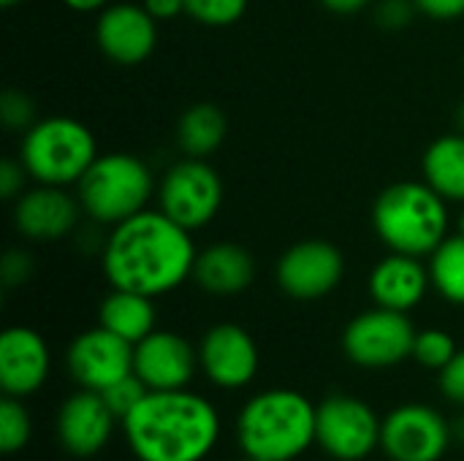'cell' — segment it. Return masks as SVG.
I'll return each mask as SVG.
<instances>
[{"label": "cell", "mask_w": 464, "mask_h": 461, "mask_svg": "<svg viewBox=\"0 0 464 461\" xmlns=\"http://www.w3.org/2000/svg\"><path fill=\"white\" fill-rule=\"evenodd\" d=\"M147 386L136 378V372L133 375H128V378H122V380H117L114 386H109L106 391H101V397L106 399V405H109V410L117 416V421H122L128 413H133V408L147 397Z\"/></svg>", "instance_id": "83f0119b"}, {"label": "cell", "mask_w": 464, "mask_h": 461, "mask_svg": "<svg viewBox=\"0 0 464 461\" xmlns=\"http://www.w3.org/2000/svg\"><path fill=\"white\" fill-rule=\"evenodd\" d=\"M381 418L351 394L326 397L315 410V443L337 461L367 459L381 448Z\"/></svg>", "instance_id": "ba28073f"}, {"label": "cell", "mask_w": 464, "mask_h": 461, "mask_svg": "<svg viewBox=\"0 0 464 461\" xmlns=\"http://www.w3.org/2000/svg\"><path fill=\"white\" fill-rule=\"evenodd\" d=\"M430 280L435 291L451 302L464 304V236H446L430 255Z\"/></svg>", "instance_id": "cb8c5ba5"}, {"label": "cell", "mask_w": 464, "mask_h": 461, "mask_svg": "<svg viewBox=\"0 0 464 461\" xmlns=\"http://www.w3.org/2000/svg\"><path fill=\"white\" fill-rule=\"evenodd\" d=\"M416 8L432 19H457L464 16V0H413Z\"/></svg>", "instance_id": "836d02e7"}, {"label": "cell", "mask_w": 464, "mask_h": 461, "mask_svg": "<svg viewBox=\"0 0 464 461\" xmlns=\"http://www.w3.org/2000/svg\"><path fill=\"white\" fill-rule=\"evenodd\" d=\"M82 204L57 185H38L14 201V226L24 239L57 242L79 223Z\"/></svg>", "instance_id": "ac0fdd59"}, {"label": "cell", "mask_w": 464, "mask_h": 461, "mask_svg": "<svg viewBox=\"0 0 464 461\" xmlns=\"http://www.w3.org/2000/svg\"><path fill=\"white\" fill-rule=\"evenodd\" d=\"M152 196V174L144 160L128 152L98 155L76 182L82 212L103 226H117L141 209Z\"/></svg>", "instance_id": "5b68a950"}, {"label": "cell", "mask_w": 464, "mask_h": 461, "mask_svg": "<svg viewBox=\"0 0 464 461\" xmlns=\"http://www.w3.org/2000/svg\"><path fill=\"white\" fill-rule=\"evenodd\" d=\"M27 168L22 166V160H3L0 166V196L5 201H16L24 193V179H27Z\"/></svg>", "instance_id": "d6a6232c"}, {"label": "cell", "mask_w": 464, "mask_h": 461, "mask_svg": "<svg viewBox=\"0 0 464 461\" xmlns=\"http://www.w3.org/2000/svg\"><path fill=\"white\" fill-rule=\"evenodd\" d=\"M416 334L408 312L375 307L345 326L343 351L362 370H389L413 356Z\"/></svg>", "instance_id": "52a82bcc"}, {"label": "cell", "mask_w": 464, "mask_h": 461, "mask_svg": "<svg viewBox=\"0 0 464 461\" xmlns=\"http://www.w3.org/2000/svg\"><path fill=\"white\" fill-rule=\"evenodd\" d=\"M416 3L413 0H381L378 3V11H375V19L381 27L386 30H402L411 24L413 14H416Z\"/></svg>", "instance_id": "f546056e"}, {"label": "cell", "mask_w": 464, "mask_h": 461, "mask_svg": "<svg viewBox=\"0 0 464 461\" xmlns=\"http://www.w3.org/2000/svg\"><path fill=\"white\" fill-rule=\"evenodd\" d=\"M63 3L73 11H103L109 5V0H63Z\"/></svg>", "instance_id": "8d00e7d4"}, {"label": "cell", "mask_w": 464, "mask_h": 461, "mask_svg": "<svg viewBox=\"0 0 464 461\" xmlns=\"http://www.w3.org/2000/svg\"><path fill=\"white\" fill-rule=\"evenodd\" d=\"M95 41L109 60L120 65H139L158 43V19L144 5H106L95 24Z\"/></svg>", "instance_id": "2e32d148"}, {"label": "cell", "mask_w": 464, "mask_h": 461, "mask_svg": "<svg viewBox=\"0 0 464 461\" xmlns=\"http://www.w3.org/2000/svg\"><path fill=\"white\" fill-rule=\"evenodd\" d=\"M198 353L174 331H152L133 345V372L150 391L188 389L196 375Z\"/></svg>", "instance_id": "9a60e30c"}, {"label": "cell", "mask_w": 464, "mask_h": 461, "mask_svg": "<svg viewBox=\"0 0 464 461\" xmlns=\"http://www.w3.org/2000/svg\"><path fill=\"white\" fill-rule=\"evenodd\" d=\"M247 461H258V459H247Z\"/></svg>", "instance_id": "b9f144b4"}, {"label": "cell", "mask_w": 464, "mask_h": 461, "mask_svg": "<svg viewBox=\"0 0 464 461\" xmlns=\"http://www.w3.org/2000/svg\"><path fill=\"white\" fill-rule=\"evenodd\" d=\"M367 285L378 307L411 312L413 307L421 304L432 280H430V266H424L416 255L392 253L375 264Z\"/></svg>", "instance_id": "d6986e66"}, {"label": "cell", "mask_w": 464, "mask_h": 461, "mask_svg": "<svg viewBox=\"0 0 464 461\" xmlns=\"http://www.w3.org/2000/svg\"><path fill=\"white\" fill-rule=\"evenodd\" d=\"M30 435H33V421H30V413L24 410L22 399L3 397V402H0V451L5 456L22 451L30 443Z\"/></svg>", "instance_id": "d4e9b609"}, {"label": "cell", "mask_w": 464, "mask_h": 461, "mask_svg": "<svg viewBox=\"0 0 464 461\" xmlns=\"http://www.w3.org/2000/svg\"><path fill=\"white\" fill-rule=\"evenodd\" d=\"M424 182L435 187L446 201L464 204V133L435 139L421 160Z\"/></svg>", "instance_id": "7402d4cb"}, {"label": "cell", "mask_w": 464, "mask_h": 461, "mask_svg": "<svg viewBox=\"0 0 464 461\" xmlns=\"http://www.w3.org/2000/svg\"><path fill=\"white\" fill-rule=\"evenodd\" d=\"M459 234L464 236V209H462V215H459Z\"/></svg>", "instance_id": "60d3db41"}, {"label": "cell", "mask_w": 464, "mask_h": 461, "mask_svg": "<svg viewBox=\"0 0 464 461\" xmlns=\"http://www.w3.org/2000/svg\"><path fill=\"white\" fill-rule=\"evenodd\" d=\"M0 3H3L5 8H11V5H16V3H22V0H0Z\"/></svg>", "instance_id": "ab89813d"}, {"label": "cell", "mask_w": 464, "mask_h": 461, "mask_svg": "<svg viewBox=\"0 0 464 461\" xmlns=\"http://www.w3.org/2000/svg\"><path fill=\"white\" fill-rule=\"evenodd\" d=\"M160 212L188 231H198L215 220L223 206L220 174L201 158L174 163L160 179Z\"/></svg>", "instance_id": "9c48e42d"}, {"label": "cell", "mask_w": 464, "mask_h": 461, "mask_svg": "<svg viewBox=\"0 0 464 461\" xmlns=\"http://www.w3.org/2000/svg\"><path fill=\"white\" fill-rule=\"evenodd\" d=\"M196 266L190 231L166 212L141 209L139 215L111 226L103 245V274L111 288L163 296L179 288Z\"/></svg>", "instance_id": "6da1fadb"}, {"label": "cell", "mask_w": 464, "mask_h": 461, "mask_svg": "<svg viewBox=\"0 0 464 461\" xmlns=\"http://www.w3.org/2000/svg\"><path fill=\"white\" fill-rule=\"evenodd\" d=\"M68 372L79 389L101 394L133 375V345L103 326L87 329L68 348Z\"/></svg>", "instance_id": "7c38bea8"}, {"label": "cell", "mask_w": 464, "mask_h": 461, "mask_svg": "<svg viewBox=\"0 0 464 461\" xmlns=\"http://www.w3.org/2000/svg\"><path fill=\"white\" fill-rule=\"evenodd\" d=\"M98 158L87 125L71 117H46L24 130L19 160L38 185H76Z\"/></svg>", "instance_id": "8992f818"}, {"label": "cell", "mask_w": 464, "mask_h": 461, "mask_svg": "<svg viewBox=\"0 0 464 461\" xmlns=\"http://www.w3.org/2000/svg\"><path fill=\"white\" fill-rule=\"evenodd\" d=\"M98 326L109 329L111 334L122 337L125 342L136 345L147 334L155 331V304L152 296L111 288V293L101 302Z\"/></svg>", "instance_id": "44dd1931"}, {"label": "cell", "mask_w": 464, "mask_h": 461, "mask_svg": "<svg viewBox=\"0 0 464 461\" xmlns=\"http://www.w3.org/2000/svg\"><path fill=\"white\" fill-rule=\"evenodd\" d=\"M52 370L46 340L27 326H11L0 334V389L5 397L24 399L35 394Z\"/></svg>", "instance_id": "e0dca14e"}, {"label": "cell", "mask_w": 464, "mask_h": 461, "mask_svg": "<svg viewBox=\"0 0 464 461\" xmlns=\"http://www.w3.org/2000/svg\"><path fill=\"white\" fill-rule=\"evenodd\" d=\"M258 345L237 323L212 326L198 345V367L218 389L237 391L258 375Z\"/></svg>", "instance_id": "4fadbf2b"}, {"label": "cell", "mask_w": 464, "mask_h": 461, "mask_svg": "<svg viewBox=\"0 0 464 461\" xmlns=\"http://www.w3.org/2000/svg\"><path fill=\"white\" fill-rule=\"evenodd\" d=\"M33 114H35L33 101L24 92H19V90H5L3 92V98H0V117H3V122L8 128L27 130L33 125Z\"/></svg>", "instance_id": "f1b7e54d"}, {"label": "cell", "mask_w": 464, "mask_h": 461, "mask_svg": "<svg viewBox=\"0 0 464 461\" xmlns=\"http://www.w3.org/2000/svg\"><path fill=\"white\" fill-rule=\"evenodd\" d=\"M459 353L457 348V340L443 331V329H424L416 334V342H413V359L424 367V370H435V372H443L451 359Z\"/></svg>", "instance_id": "484cf974"}, {"label": "cell", "mask_w": 464, "mask_h": 461, "mask_svg": "<svg viewBox=\"0 0 464 461\" xmlns=\"http://www.w3.org/2000/svg\"><path fill=\"white\" fill-rule=\"evenodd\" d=\"M457 125H459V133H464V103L459 106V111H457Z\"/></svg>", "instance_id": "f35d334b"}, {"label": "cell", "mask_w": 464, "mask_h": 461, "mask_svg": "<svg viewBox=\"0 0 464 461\" xmlns=\"http://www.w3.org/2000/svg\"><path fill=\"white\" fill-rule=\"evenodd\" d=\"M30 272H33V261H30V255L22 253V250H8V253L3 255V261H0V277H3V283H5L8 288L27 283Z\"/></svg>", "instance_id": "1f68e13d"}, {"label": "cell", "mask_w": 464, "mask_h": 461, "mask_svg": "<svg viewBox=\"0 0 464 461\" xmlns=\"http://www.w3.org/2000/svg\"><path fill=\"white\" fill-rule=\"evenodd\" d=\"M451 424L430 405H400L381 424V451L392 461H440L451 446Z\"/></svg>", "instance_id": "30bf717a"}, {"label": "cell", "mask_w": 464, "mask_h": 461, "mask_svg": "<svg viewBox=\"0 0 464 461\" xmlns=\"http://www.w3.org/2000/svg\"><path fill=\"white\" fill-rule=\"evenodd\" d=\"M114 424L117 416L109 410L106 399L98 391L79 389L60 405L54 432L63 451L87 459L106 448V443L114 435Z\"/></svg>", "instance_id": "5bb4252c"}, {"label": "cell", "mask_w": 464, "mask_h": 461, "mask_svg": "<svg viewBox=\"0 0 464 461\" xmlns=\"http://www.w3.org/2000/svg\"><path fill=\"white\" fill-rule=\"evenodd\" d=\"M440 391L449 402L464 408V351H459L451 364L440 372Z\"/></svg>", "instance_id": "4dcf8cb0"}, {"label": "cell", "mask_w": 464, "mask_h": 461, "mask_svg": "<svg viewBox=\"0 0 464 461\" xmlns=\"http://www.w3.org/2000/svg\"><path fill=\"white\" fill-rule=\"evenodd\" d=\"M372 226L392 253L432 255L449 236L446 198L427 182H394L375 198Z\"/></svg>", "instance_id": "277c9868"}, {"label": "cell", "mask_w": 464, "mask_h": 461, "mask_svg": "<svg viewBox=\"0 0 464 461\" xmlns=\"http://www.w3.org/2000/svg\"><path fill=\"white\" fill-rule=\"evenodd\" d=\"M451 432H454V437H459V440H464V418H459L454 427H451Z\"/></svg>", "instance_id": "74e56055"}, {"label": "cell", "mask_w": 464, "mask_h": 461, "mask_svg": "<svg viewBox=\"0 0 464 461\" xmlns=\"http://www.w3.org/2000/svg\"><path fill=\"white\" fill-rule=\"evenodd\" d=\"M141 5L160 22V19H174L185 14V0H141Z\"/></svg>", "instance_id": "e575fe53"}, {"label": "cell", "mask_w": 464, "mask_h": 461, "mask_svg": "<svg viewBox=\"0 0 464 461\" xmlns=\"http://www.w3.org/2000/svg\"><path fill=\"white\" fill-rule=\"evenodd\" d=\"M193 277L201 291L212 296H237L250 288L256 277V264L245 247L234 242H218L196 255Z\"/></svg>", "instance_id": "ffe728a7"}, {"label": "cell", "mask_w": 464, "mask_h": 461, "mask_svg": "<svg viewBox=\"0 0 464 461\" xmlns=\"http://www.w3.org/2000/svg\"><path fill=\"white\" fill-rule=\"evenodd\" d=\"M247 11V0H185V14L207 27H228Z\"/></svg>", "instance_id": "4316f807"}, {"label": "cell", "mask_w": 464, "mask_h": 461, "mask_svg": "<svg viewBox=\"0 0 464 461\" xmlns=\"http://www.w3.org/2000/svg\"><path fill=\"white\" fill-rule=\"evenodd\" d=\"M120 424L139 461H204L220 437L215 405L188 389L147 391Z\"/></svg>", "instance_id": "7a4b0ae2"}, {"label": "cell", "mask_w": 464, "mask_h": 461, "mask_svg": "<svg viewBox=\"0 0 464 461\" xmlns=\"http://www.w3.org/2000/svg\"><path fill=\"white\" fill-rule=\"evenodd\" d=\"M329 11H337V14H356L362 8H367L370 0H321Z\"/></svg>", "instance_id": "d590c367"}, {"label": "cell", "mask_w": 464, "mask_h": 461, "mask_svg": "<svg viewBox=\"0 0 464 461\" xmlns=\"http://www.w3.org/2000/svg\"><path fill=\"white\" fill-rule=\"evenodd\" d=\"M345 272L343 253L326 239H304L288 247L277 261V285L299 302L329 296Z\"/></svg>", "instance_id": "8fae6325"}, {"label": "cell", "mask_w": 464, "mask_h": 461, "mask_svg": "<svg viewBox=\"0 0 464 461\" xmlns=\"http://www.w3.org/2000/svg\"><path fill=\"white\" fill-rule=\"evenodd\" d=\"M315 405L294 389H269L247 399L237 440L247 459L294 461L315 443Z\"/></svg>", "instance_id": "3957f363"}, {"label": "cell", "mask_w": 464, "mask_h": 461, "mask_svg": "<svg viewBox=\"0 0 464 461\" xmlns=\"http://www.w3.org/2000/svg\"><path fill=\"white\" fill-rule=\"evenodd\" d=\"M226 130H228L226 117L215 103H193L179 117L177 141H179V149L188 158H201L204 160L215 149H220V144L226 141Z\"/></svg>", "instance_id": "603a6c76"}]
</instances>
